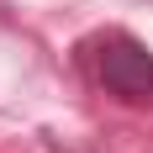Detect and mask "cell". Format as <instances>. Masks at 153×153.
Returning a JSON list of instances; mask_svg holds the SVG:
<instances>
[{
    "label": "cell",
    "instance_id": "6da1fadb",
    "mask_svg": "<svg viewBox=\"0 0 153 153\" xmlns=\"http://www.w3.org/2000/svg\"><path fill=\"white\" fill-rule=\"evenodd\" d=\"M100 85L132 106H153V58L137 42H111L100 53Z\"/></svg>",
    "mask_w": 153,
    "mask_h": 153
}]
</instances>
